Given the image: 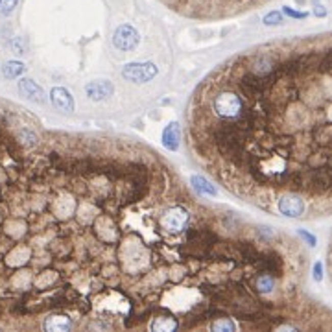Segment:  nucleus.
I'll use <instances>...</instances> for the list:
<instances>
[{"instance_id":"1","label":"nucleus","mask_w":332,"mask_h":332,"mask_svg":"<svg viewBox=\"0 0 332 332\" xmlns=\"http://www.w3.org/2000/svg\"><path fill=\"white\" fill-rule=\"evenodd\" d=\"M214 111L221 118H236L242 113V100L235 92H221L214 98Z\"/></svg>"},{"instance_id":"2","label":"nucleus","mask_w":332,"mask_h":332,"mask_svg":"<svg viewBox=\"0 0 332 332\" xmlns=\"http://www.w3.org/2000/svg\"><path fill=\"white\" fill-rule=\"evenodd\" d=\"M157 67L154 63H130L122 68V76L127 80V82L133 83H146L149 80H154L157 76Z\"/></svg>"},{"instance_id":"3","label":"nucleus","mask_w":332,"mask_h":332,"mask_svg":"<svg viewBox=\"0 0 332 332\" xmlns=\"http://www.w3.org/2000/svg\"><path fill=\"white\" fill-rule=\"evenodd\" d=\"M185 4V8H192V10L207 11V10H218V8H235V6L247 4L251 0H172Z\"/></svg>"},{"instance_id":"4","label":"nucleus","mask_w":332,"mask_h":332,"mask_svg":"<svg viewBox=\"0 0 332 332\" xmlns=\"http://www.w3.org/2000/svg\"><path fill=\"white\" fill-rule=\"evenodd\" d=\"M187 221H188V212L185 211L183 207H173V209H170L166 214H164L163 220H161V223H163V227L166 229V231L179 233V231H183V229H185Z\"/></svg>"},{"instance_id":"5","label":"nucleus","mask_w":332,"mask_h":332,"mask_svg":"<svg viewBox=\"0 0 332 332\" xmlns=\"http://www.w3.org/2000/svg\"><path fill=\"white\" fill-rule=\"evenodd\" d=\"M113 43H115L116 48L120 50H133L139 44V34L131 26H120L115 32Z\"/></svg>"},{"instance_id":"6","label":"nucleus","mask_w":332,"mask_h":332,"mask_svg":"<svg viewBox=\"0 0 332 332\" xmlns=\"http://www.w3.org/2000/svg\"><path fill=\"white\" fill-rule=\"evenodd\" d=\"M279 211L284 216L297 218L304 212V203H303V199L299 196H295V194H286V196H283L279 199Z\"/></svg>"},{"instance_id":"7","label":"nucleus","mask_w":332,"mask_h":332,"mask_svg":"<svg viewBox=\"0 0 332 332\" xmlns=\"http://www.w3.org/2000/svg\"><path fill=\"white\" fill-rule=\"evenodd\" d=\"M85 92L91 100L101 101V100H107L113 94V85L109 82H104V80L101 82H91L85 87Z\"/></svg>"},{"instance_id":"8","label":"nucleus","mask_w":332,"mask_h":332,"mask_svg":"<svg viewBox=\"0 0 332 332\" xmlns=\"http://www.w3.org/2000/svg\"><path fill=\"white\" fill-rule=\"evenodd\" d=\"M19 91H20V94H22V96H26L28 100H32V101H37V104H43V101H44L43 89H41V87H39L34 80H28V78L20 80V82H19Z\"/></svg>"},{"instance_id":"9","label":"nucleus","mask_w":332,"mask_h":332,"mask_svg":"<svg viewBox=\"0 0 332 332\" xmlns=\"http://www.w3.org/2000/svg\"><path fill=\"white\" fill-rule=\"evenodd\" d=\"M50 98H52V104L58 107L59 111H67V113L74 111V100L67 89L56 87V89H52V92H50Z\"/></svg>"},{"instance_id":"10","label":"nucleus","mask_w":332,"mask_h":332,"mask_svg":"<svg viewBox=\"0 0 332 332\" xmlns=\"http://www.w3.org/2000/svg\"><path fill=\"white\" fill-rule=\"evenodd\" d=\"M163 144L168 149L175 151L179 148V124L177 122H172L164 127L163 131Z\"/></svg>"},{"instance_id":"11","label":"nucleus","mask_w":332,"mask_h":332,"mask_svg":"<svg viewBox=\"0 0 332 332\" xmlns=\"http://www.w3.org/2000/svg\"><path fill=\"white\" fill-rule=\"evenodd\" d=\"M70 327H72V323L65 316H54V318H48L44 321V328L50 332H65Z\"/></svg>"},{"instance_id":"12","label":"nucleus","mask_w":332,"mask_h":332,"mask_svg":"<svg viewBox=\"0 0 332 332\" xmlns=\"http://www.w3.org/2000/svg\"><path fill=\"white\" fill-rule=\"evenodd\" d=\"M190 181H192L194 188H196L199 194H203V196H216V188L212 187L205 177H201V175H192Z\"/></svg>"},{"instance_id":"13","label":"nucleus","mask_w":332,"mask_h":332,"mask_svg":"<svg viewBox=\"0 0 332 332\" xmlns=\"http://www.w3.org/2000/svg\"><path fill=\"white\" fill-rule=\"evenodd\" d=\"M271 70H273V61L268 56H260L257 59L255 67H253V74L255 76H270Z\"/></svg>"},{"instance_id":"14","label":"nucleus","mask_w":332,"mask_h":332,"mask_svg":"<svg viewBox=\"0 0 332 332\" xmlns=\"http://www.w3.org/2000/svg\"><path fill=\"white\" fill-rule=\"evenodd\" d=\"M24 70H26V67L22 65V63H19V61H8L4 67H2V74H4L8 80L19 78L20 74H24Z\"/></svg>"},{"instance_id":"15","label":"nucleus","mask_w":332,"mask_h":332,"mask_svg":"<svg viewBox=\"0 0 332 332\" xmlns=\"http://www.w3.org/2000/svg\"><path fill=\"white\" fill-rule=\"evenodd\" d=\"M260 268L266 271H279L280 270V260L277 255H259Z\"/></svg>"},{"instance_id":"16","label":"nucleus","mask_w":332,"mask_h":332,"mask_svg":"<svg viewBox=\"0 0 332 332\" xmlns=\"http://www.w3.org/2000/svg\"><path fill=\"white\" fill-rule=\"evenodd\" d=\"M177 327V323L173 321V319L170 318H157L154 323H151V328L154 330H173V328Z\"/></svg>"},{"instance_id":"17","label":"nucleus","mask_w":332,"mask_h":332,"mask_svg":"<svg viewBox=\"0 0 332 332\" xmlns=\"http://www.w3.org/2000/svg\"><path fill=\"white\" fill-rule=\"evenodd\" d=\"M275 286L273 279L271 277H268V275H262V277H259V280H257V288H259V292H262V294H268V292H271Z\"/></svg>"},{"instance_id":"18","label":"nucleus","mask_w":332,"mask_h":332,"mask_svg":"<svg viewBox=\"0 0 332 332\" xmlns=\"http://www.w3.org/2000/svg\"><path fill=\"white\" fill-rule=\"evenodd\" d=\"M17 4H19V0H0V17H10Z\"/></svg>"},{"instance_id":"19","label":"nucleus","mask_w":332,"mask_h":332,"mask_svg":"<svg viewBox=\"0 0 332 332\" xmlns=\"http://www.w3.org/2000/svg\"><path fill=\"white\" fill-rule=\"evenodd\" d=\"M20 142L26 146H34V144H37V135H35L34 131L22 130L20 131Z\"/></svg>"},{"instance_id":"20","label":"nucleus","mask_w":332,"mask_h":332,"mask_svg":"<svg viewBox=\"0 0 332 332\" xmlns=\"http://www.w3.org/2000/svg\"><path fill=\"white\" fill-rule=\"evenodd\" d=\"M212 330H235V325L229 319H221V321L212 323Z\"/></svg>"},{"instance_id":"21","label":"nucleus","mask_w":332,"mask_h":332,"mask_svg":"<svg viewBox=\"0 0 332 332\" xmlns=\"http://www.w3.org/2000/svg\"><path fill=\"white\" fill-rule=\"evenodd\" d=\"M266 24H279L280 22V13L279 11H273V13H270L268 17L264 19Z\"/></svg>"},{"instance_id":"22","label":"nucleus","mask_w":332,"mask_h":332,"mask_svg":"<svg viewBox=\"0 0 332 332\" xmlns=\"http://www.w3.org/2000/svg\"><path fill=\"white\" fill-rule=\"evenodd\" d=\"M321 277H323V266L321 262H318V264H314V279L321 280Z\"/></svg>"},{"instance_id":"23","label":"nucleus","mask_w":332,"mask_h":332,"mask_svg":"<svg viewBox=\"0 0 332 332\" xmlns=\"http://www.w3.org/2000/svg\"><path fill=\"white\" fill-rule=\"evenodd\" d=\"M299 235L303 236V238H307L308 244H310V246H314V244H316V238H314L312 235H308V233H304V231H299Z\"/></svg>"}]
</instances>
